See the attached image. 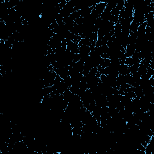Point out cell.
<instances>
[{
	"mask_svg": "<svg viewBox=\"0 0 154 154\" xmlns=\"http://www.w3.org/2000/svg\"><path fill=\"white\" fill-rule=\"evenodd\" d=\"M66 50L74 54L79 53V45L72 41L66 40Z\"/></svg>",
	"mask_w": 154,
	"mask_h": 154,
	"instance_id": "1",
	"label": "cell"
},
{
	"mask_svg": "<svg viewBox=\"0 0 154 154\" xmlns=\"http://www.w3.org/2000/svg\"><path fill=\"white\" fill-rule=\"evenodd\" d=\"M119 75H126L128 74H131L129 70V67L125 64L120 65L119 66Z\"/></svg>",
	"mask_w": 154,
	"mask_h": 154,
	"instance_id": "2",
	"label": "cell"
},
{
	"mask_svg": "<svg viewBox=\"0 0 154 154\" xmlns=\"http://www.w3.org/2000/svg\"><path fill=\"white\" fill-rule=\"evenodd\" d=\"M139 65H140V63H138V64L134 65L133 66H128L130 74H134L136 73L138 71V67H139Z\"/></svg>",
	"mask_w": 154,
	"mask_h": 154,
	"instance_id": "3",
	"label": "cell"
}]
</instances>
